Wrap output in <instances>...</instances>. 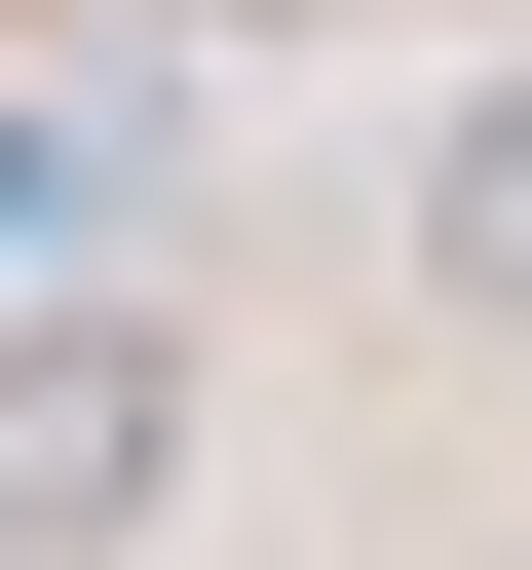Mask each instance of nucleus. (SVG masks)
<instances>
[{"label": "nucleus", "instance_id": "nucleus-1", "mask_svg": "<svg viewBox=\"0 0 532 570\" xmlns=\"http://www.w3.org/2000/svg\"><path fill=\"white\" fill-rule=\"evenodd\" d=\"M190 494V305H0V570H115Z\"/></svg>", "mask_w": 532, "mask_h": 570}, {"label": "nucleus", "instance_id": "nucleus-2", "mask_svg": "<svg viewBox=\"0 0 532 570\" xmlns=\"http://www.w3.org/2000/svg\"><path fill=\"white\" fill-rule=\"evenodd\" d=\"M418 266H456V305H494V343H532V77H494V115L418 153Z\"/></svg>", "mask_w": 532, "mask_h": 570}]
</instances>
